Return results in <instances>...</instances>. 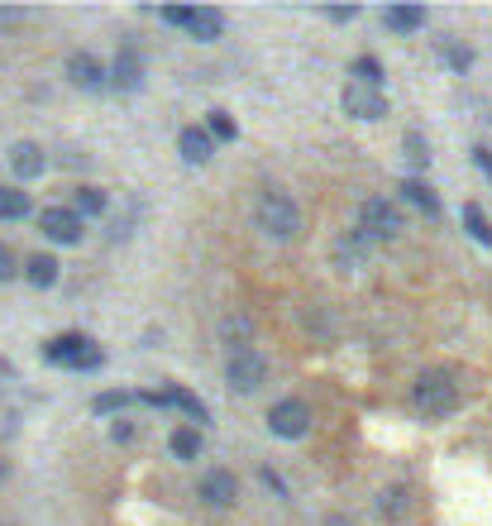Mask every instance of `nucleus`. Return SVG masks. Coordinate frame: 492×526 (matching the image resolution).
Segmentation results:
<instances>
[{
	"label": "nucleus",
	"instance_id": "36",
	"mask_svg": "<svg viewBox=\"0 0 492 526\" xmlns=\"http://www.w3.org/2000/svg\"><path fill=\"white\" fill-rule=\"evenodd\" d=\"M24 10H0V24H20Z\"/></svg>",
	"mask_w": 492,
	"mask_h": 526
},
{
	"label": "nucleus",
	"instance_id": "2",
	"mask_svg": "<svg viewBox=\"0 0 492 526\" xmlns=\"http://www.w3.org/2000/svg\"><path fill=\"white\" fill-rule=\"evenodd\" d=\"M43 359L48 364H67V369H101V345H91L86 335L67 330V335H53L43 345Z\"/></svg>",
	"mask_w": 492,
	"mask_h": 526
},
{
	"label": "nucleus",
	"instance_id": "30",
	"mask_svg": "<svg viewBox=\"0 0 492 526\" xmlns=\"http://www.w3.org/2000/svg\"><path fill=\"white\" fill-rule=\"evenodd\" d=\"M469 63H473V53L464 44H450V67H459V72H469Z\"/></svg>",
	"mask_w": 492,
	"mask_h": 526
},
{
	"label": "nucleus",
	"instance_id": "33",
	"mask_svg": "<svg viewBox=\"0 0 492 526\" xmlns=\"http://www.w3.org/2000/svg\"><path fill=\"white\" fill-rule=\"evenodd\" d=\"M263 483H268V488H273L278 498H287V488H282V479H278V474H273V469H263Z\"/></svg>",
	"mask_w": 492,
	"mask_h": 526
},
{
	"label": "nucleus",
	"instance_id": "25",
	"mask_svg": "<svg viewBox=\"0 0 492 526\" xmlns=\"http://www.w3.org/2000/svg\"><path fill=\"white\" fill-rule=\"evenodd\" d=\"M134 402V393H101L96 402H91V412L96 417H110V412H120V407H129Z\"/></svg>",
	"mask_w": 492,
	"mask_h": 526
},
{
	"label": "nucleus",
	"instance_id": "6",
	"mask_svg": "<svg viewBox=\"0 0 492 526\" xmlns=\"http://www.w3.org/2000/svg\"><path fill=\"white\" fill-rule=\"evenodd\" d=\"M268 431H273L278 440H301L306 431H311V407L297 402V397H282L278 407L268 412Z\"/></svg>",
	"mask_w": 492,
	"mask_h": 526
},
{
	"label": "nucleus",
	"instance_id": "8",
	"mask_svg": "<svg viewBox=\"0 0 492 526\" xmlns=\"http://www.w3.org/2000/svg\"><path fill=\"white\" fill-rule=\"evenodd\" d=\"M39 230L53 244H77V240H82V220L72 216V211H63V206H48V211H39Z\"/></svg>",
	"mask_w": 492,
	"mask_h": 526
},
{
	"label": "nucleus",
	"instance_id": "18",
	"mask_svg": "<svg viewBox=\"0 0 492 526\" xmlns=\"http://www.w3.org/2000/svg\"><path fill=\"white\" fill-rule=\"evenodd\" d=\"M168 450H172V460H196L201 455V431L196 426H177L168 436Z\"/></svg>",
	"mask_w": 492,
	"mask_h": 526
},
{
	"label": "nucleus",
	"instance_id": "10",
	"mask_svg": "<svg viewBox=\"0 0 492 526\" xmlns=\"http://www.w3.org/2000/svg\"><path fill=\"white\" fill-rule=\"evenodd\" d=\"M67 82H72V87H82V91L106 87V63H101V58H91V53H72V58H67Z\"/></svg>",
	"mask_w": 492,
	"mask_h": 526
},
{
	"label": "nucleus",
	"instance_id": "20",
	"mask_svg": "<svg viewBox=\"0 0 492 526\" xmlns=\"http://www.w3.org/2000/svg\"><path fill=\"white\" fill-rule=\"evenodd\" d=\"M24 216H29V192L0 187V220H24Z\"/></svg>",
	"mask_w": 492,
	"mask_h": 526
},
{
	"label": "nucleus",
	"instance_id": "26",
	"mask_svg": "<svg viewBox=\"0 0 492 526\" xmlns=\"http://www.w3.org/2000/svg\"><path fill=\"white\" fill-rule=\"evenodd\" d=\"M378 507H383V517H387V522H397V517L407 512V488H387V493H383V503H378Z\"/></svg>",
	"mask_w": 492,
	"mask_h": 526
},
{
	"label": "nucleus",
	"instance_id": "1",
	"mask_svg": "<svg viewBox=\"0 0 492 526\" xmlns=\"http://www.w3.org/2000/svg\"><path fill=\"white\" fill-rule=\"evenodd\" d=\"M258 225H263L273 240H292V235L301 230V211L292 206V197H287V192L268 187V192L258 197Z\"/></svg>",
	"mask_w": 492,
	"mask_h": 526
},
{
	"label": "nucleus",
	"instance_id": "7",
	"mask_svg": "<svg viewBox=\"0 0 492 526\" xmlns=\"http://www.w3.org/2000/svg\"><path fill=\"white\" fill-rule=\"evenodd\" d=\"M196 493H201V503H206V507H235L239 479L230 474V469H211V474H201Z\"/></svg>",
	"mask_w": 492,
	"mask_h": 526
},
{
	"label": "nucleus",
	"instance_id": "9",
	"mask_svg": "<svg viewBox=\"0 0 492 526\" xmlns=\"http://www.w3.org/2000/svg\"><path fill=\"white\" fill-rule=\"evenodd\" d=\"M344 110H349L354 120H383V115H387V96L378 87H359V82H354V87L344 91Z\"/></svg>",
	"mask_w": 492,
	"mask_h": 526
},
{
	"label": "nucleus",
	"instance_id": "4",
	"mask_svg": "<svg viewBox=\"0 0 492 526\" xmlns=\"http://www.w3.org/2000/svg\"><path fill=\"white\" fill-rule=\"evenodd\" d=\"M411 402H416V412H426V417H445L454 407L450 373H421V378L411 383Z\"/></svg>",
	"mask_w": 492,
	"mask_h": 526
},
{
	"label": "nucleus",
	"instance_id": "22",
	"mask_svg": "<svg viewBox=\"0 0 492 526\" xmlns=\"http://www.w3.org/2000/svg\"><path fill=\"white\" fill-rule=\"evenodd\" d=\"M464 230H469L478 244H492V220L483 216V206H464Z\"/></svg>",
	"mask_w": 492,
	"mask_h": 526
},
{
	"label": "nucleus",
	"instance_id": "16",
	"mask_svg": "<svg viewBox=\"0 0 492 526\" xmlns=\"http://www.w3.org/2000/svg\"><path fill=\"white\" fill-rule=\"evenodd\" d=\"M158 407H177V412H187L192 421H206V417H211V412H206V407H201V402H196L187 388H177V383H172L168 393H158Z\"/></svg>",
	"mask_w": 492,
	"mask_h": 526
},
{
	"label": "nucleus",
	"instance_id": "15",
	"mask_svg": "<svg viewBox=\"0 0 492 526\" xmlns=\"http://www.w3.org/2000/svg\"><path fill=\"white\" fill-rule=\"evenodd\" d=\"M402 197H407L411 206L421 211V216H440V197L430 192V187L421 182V177H407V182H402Z\"/></svg>",
	"mask_w": 492,
	"mask_h": 526
},
{
	"label": "nucleus",
	"instance_id": "24",
	"mask_svg": "<svg viewBox=\"0 0 492 526\" xmlns=\"http://www.w3.org/2000/svg\"><path fill=\"white\" fill-rule=\"evenodd\" d=\"M206 134H211V144L215 139H220V144H230V139H235V120H230V115H225V110H215L211 115V125H206Z\"/></svg>",
	"mask_w": 492,
	"mask_h": 526
},
{
	"label": "nucleus",
	"instance_id": "5",
	"mask_svg": "<svg viewBox=\"0 0 492 526\" xmlns=\"http://www.w3.org/2000/svg\"><path fill=\"white\" fill-rule=\"evenodd\" d=\"M359 235H373V240H397L402 235V211L392 206V201H383V197H368L364 206H359Z\"/></svg>",
	"mask_w": 492,
	"mask_h": 526
},
{
	"label": "nucleus",
	"instance_id": "23",
	"mask_svg": "<svg viewBox=\"0 0 492 526\" xmlns=\"http://www.w3.org/2000/svg\"><path fill=\"white\" fill-rule=\"evenodd\" d=\"M354 77H359V87H383V63L364 53V58H354Z\"/></svg>",
	"mask_w": 492,
	"mask_h": 526
},
{
	"label": "nucleus",
	"instance_id": "21",
	"mask_svg": "<svg viewBox=\"0 0 492 526\" xmlns=\"http://www.w3.org/2000/svg\"><path fill=\"white\" fill-rule=\"evenodd\" d=\"M106 211V192L101 187H77V201H72V216H101Z\"/></svg>",
	"mask_w": 492,
	"mask_h": 526
},
{
	"label": "nucleus",
	"instance_id": "3",
	"mask_svg": "<svg viewBox=\"0 0 492 526\" xmlns=\"http://www.w3.org/2000/svg\"><path fill=\"white\" fill-rule=\"evenodd\" d=\"M225 378H230L235 393H254V388H263V378H268V359L254 345H235L230 364H225Z\"/></svg>",
	"mask_w": 492,
	"mask_h": 526
},
{
	"label": "nucleus",
	"instance_id": "19",
	"mask_svg": "<svg viewBox=\"0 0 492 526\" xmlns=\"http://www.w3.org/2000/svg\"><path fill=\"white\" fill-rule=\"evenodd\" d=\"M10 168H15L20 177H39L43 173V149L39 144H15V149H10Z\"/></svg>",
	"mask_w": 492,
	"mask_h": 526
},
{
	"label": "nucleus",
	"instance_id": "13",
	"mask_svg": "<svg viewBox=\"0 0 492 526\" xmlns=\"http://www.w3.org/2000/svg\"><path fill=\"white\" fill-rule=\"evenodd\" d=\"M383 24L392 29V34H411V29H421V24H426V10H421V5H387Z\"/></svg>",
	"mask_w": 492,
	"mask_h": 526
},
{
	"label": "nucleus",
	"instance_id": "32",
	"mask_svg": "<svg viewBox=\"0 0 492 526\" xmlns=\"http://www.w3.org/2000/svg\"><path fill=\"white\" fill-rule=\"evenodd\" d=\"M134 436H139V426H134V421H115V440H120V445H129Z\"/></svg>",
	"mask_w": 492,
	"mask_h": 526
},
{
	"label": "nucleus",
	"instance_id": "29",
	"mask_svg": "<svg viewBox=\"0 0 492 526\" xmlns=\"http://www.w3.org/2000/svg\"><path fill=\"white\" fill-rule=\"evenodd\" d=\"M15 268H20V263H15V254L0 244V283H10V278H15Z\"/></svg>",
	"mask_w": 492,
	"mask_h": 526
},
{
	"label": "nucleus",
	"instance_id": "28",
	"mask_svg": "<svg viewBox=\"0 0 492 526\" xmlns=\"http://www.w3.org/2000/svg\"><path fill=\"white\" fill-rule=\"evenodd\" d=\"M168 24H177V29H187V15H192V5H172V10H158Z\"/></svg>",
	"mask_w": 492,
	"mask_h": 526
},
{
	"label": "nucleus",
	"instance_id": "31",
	"mask_svg": "<svg viewBox=\"0 0 492 526\" xmlns=\"http://www.w3.org/2000/svg\"><path fill=\"white\" fill-rule=\"evenodd\" d=\"M335 254L344 259V268H354V263H359V240H340V249H335Z\"/></svg>",
	"mask_w": 492,
	"mask_h": 526
},
{
	"label": "nucleus",
	"instance_id": "27",
	"mask_svg": "<svg viewBox=\"0 0 492 526\" xmlns=\"http://www.w3.org/2000/svg\"><path fill=\"white\" fill-rule=\"evenodd\" d=\"M407 154H411V163H416V168H426V163H430L426 139H421V134H407Z\"/></svg>",
	"mask_w": 492,
	"mask_h": 526
},
{
	"label": "nucleus",
	"instance_id": "17",
	"mask_svg": "<svg viewBox=\"0 0 492 526\" xmlns=\"http://www.w3.org/2000/svg\"><path fill=\"white\" fill-rule=\"evenodd\" d=\"M24 278H29L34 287H53V283H58V259H53V254H29Z\"/></svg>",
	"mask_w": 492,
	"mask_h": 526
},
{
	"label": "nucleus",
	"instance_id": "12",
	"mask_svg": "<svg viewBox=\"0 0 492 526\" xmlns=\"http://www.w3.org/2000/svg\"><path fill=\"white\" fill-rule=\"evenodd\" d=\"M220 29H225V15H220V10H196L192 5V15H187V34H192V39L211 44V39H220Z\"/></svg>",
	"mask_w": 492,
	"mask_h": 526
},
{
	"label": "nucleus",
	"instance_id": "34",
	"mask_svg": "<svg viewBox=\"0 0 492 526\" xmlns=\"http://www.w3.org/2000/svg\"><path fill=\"white\" fill-rule=\"evenodd\" d=\"M473 163H478V168L492 177V154H488V149H478V154H473Z\"/></svg>",
	"mask_w": 492,
	"mask_h": 526
},
{
	"label": "nucleus",
	"instance_id": "14",
	"mask_svg": "<svg viewBox=\"0 0 492 526\" xmlns=\"http://www.w3.org/2000/svg\"><path fill=\"white\" fill-rule=\"evenodd\" d=\"M177 144H182V158H187V163H206V158L215 154L211 134H206V130H196V125H187V130L177 134Z\"/></svg>",
	"mask_w": 492,
	"mask_h": 526
},
{
	"label": "nucleus",
	"instance_id": "11",
	"mask_svg": "<svg viewBox=\"0 0 492 526\" xmlns=\"http://www.w3.org/2000/svg\"><path fill=\"white\" fill-rule=\"evenodd\" d=\"M139 77H144V63H139V53L125 44L120 53H115V63L106 67V82L110 87H120V91H134L139 87Z\"/></svg>",
	"mask_w": 492,
	"mask_h": 526
},
{
	"label": "nucleus",
	"instance_id": "35",
	"mask_svg": "<svg viewBox=\"0 0 492 526\" xmlns=\"http://www.w3.org/2000/svg\"><path fill=\"white\" fill-rule=\"evenodd\" d=\"M325 15H330V20H354V10H349V5H335V10H325Z\"/></svg>",
	"mask_w": 492,
	"mask_h": 526
}]
</instances>
